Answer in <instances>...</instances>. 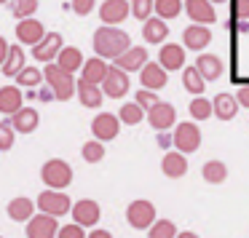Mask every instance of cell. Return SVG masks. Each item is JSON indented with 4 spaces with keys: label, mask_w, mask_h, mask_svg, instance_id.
Masks as SVG:
<instances>
[{
    "label": "cell",
    "mask_w": 249,
    "mask_h": 238,
    "mask_svg": "<svg viewBox=\"0 0 249 238\" xmlns=\"http://www.w3.org/2000/svg\"><path fill=\"white\" fill-rule=\"evenodd\" d=\"M91 43H94L97 56H102V59H113V62L131 49L129 33H124V30H118V27H110V24H102V27L94 33Z\"/></svg>",
    "instance_id": "obj_1"
},
{
    "label": "cell",
    "mask_w": 249,
    "mask_h": 238,
    "mask_svg": "<svg viewBox=\"0 0 249 238\" xmlns=\"http://www.w3.org/2000/svg\"><path fill=\"white\" fill-rule=\"evenodd\" d=\"M43 75H46V83L51 86L54 99H59V102H67V99H72V94H78L75 75L67 72V70H62L56 62H51L49 67H43Z\"/></svg>",
    "instance_id": "obj_2"
},
{
    "label": "cell",
    "mask_w": 249,
    "mask_h": 238,
    "mask_svg": "<svg viewBox=\"0 0 249 238\" xmlns=\"http://www.w3.org/2000/svg\"><path fill=\"white\" fill-rule=\"evenodd\" d=\"M40 179L46 182L49 190H65L72 182V166L67 161H62V158H51L40 169Z\"/></svg>",
    "instance_id": "obj_3"
},
{
    "label": "cell",
    "mask_w": 249,
    "mask_h": 238,
    "mask_svg": "<svg viewBox=\"0 0 249 238\" xmlns=\"http://www.w3.org/2000/svg\"><path fill=\"white\" fill-rule=\"evenodd\" d=\"M158 214H156V206L150 204V201L145 198H137L129 204V209H126V222H129L134 230H150L153 225H156Z\"/></svg>",
    "instance_id": "obj_4"
},
{
    "label": "cell",
    "mask_w": 249,
    "mask_h": 238,
    "mask_svg": "<svg viewBox=\"0 0 249 238\" xmlns=\"http://www.w3.org/2000/svg\"><path fill=\"white\" fill-rule=\"evenodd\" d=\"M38 209L43 214H51V217H65L67 211H72V201L65 190H49L46 187L43 193L38 195Z\"/></svg>",
    "instance_id": "obj_5"
},
{
    "label": "cell",
    "mask_w": 249,
    "mask_h": 238,
    "mask_svg": "<svg viewBox=\"0 0 249 238\" xmlns=\"http://www.w3.org/2000/svg\"><path fill=\"white\" fill-rule=\"evenodd\" d=\"M172 145H174V150H179V153H196L201 147V131H198V126H196V123H179V126H174Z\"/></svg>",
    "instance_id": "obj_6"
},
{
    "label": "cell",
    "mask_w": 249,
    "mask_h": 238,
    "mask_svg": "<svg viewBox=\"0 0 249 238\" xmlns=\"http://www.w3.org/2000/svg\"><path fill=\"white\" fill-rule=\"evenodd\" d=\"M62 49H65V43H62V35H59V33H49V35H46V38L33 49V59L40 62V65H51V62H56V56L62 54Z\"/></svg>",
    "instance_id": "obj_7"
},
{
    "label": "cell",
    "mask_w": 249,
    "mask_h": 238,
    "mask_svg": "<svg viewBox=\"0 0 249 238\" xmlns=\"http://www.w3.org/2000/svg\"><path fill=\"white\" fill-rule=\"evenodd\" d=\"M59 222H56V217H51V214H35L33 220L27 222V238H56L59 236Z\"/></svg>",
    "instance_id": "obj_8"
},
{
    "label": "cell",
    "mask_w": 249,
    "mask_h": 238,
    "mask_svg": "<svg viewBox=\"0 0 249 238\" xmlns=\"http://www.w3.org/2000/svg\"><path fill=\"white\" fill-rule=\"evenodd\" d=\"M91 131H94V139L110 142L121 134V118L113 113H99L97 118L91 120Z\"/></svg>",
    "instance_id": "obj_9"
},
{
    "label": "cell",
    "mask_w": 249,
    "mask_h": 238,
    "mask_svg": "<svg viewBox=\"0 0 249 238\" xmlns=\"http://www.w3.org/2000/svg\"><path fill=\"white\" fill-rule=\"evenodd\" d=\"M102 91H105V97H110V99H124L126 94H129V72L113 65L107 72V78H105V83H102Z\"/></svg>",
    "instance_id": "obj_10"
},
{
    "label": "cell",
    "mask_w": 249,
    "mask_h": 238,
    "mask_svg": "<svg viewBox=\"0 0 249 238\" xmlns=\"http://www.w3.org/2000/svg\"><path fill=\"white\" fill-rule=\"evenodd\" d=\"M131 14V0H105L99 6V19L102 24H121L126 22V17Z\"/></svg>",
    "instance_id": "obj_11"
},
{
    "label": "cell",
    "mask_w": 249,
    "mask_h": 238,
    "mask_svg": "<svg viewBox=\"0 0 249 238\" xmlns=\"http://www.w3.org/2000/svg\"><path fill=\"white\" fill-rule=\"evenodd\" d=\"M185 14L193 24H212L217 22V11L212 0H185Z\"/></svg>",
    "instance_id": "obj_12"
},
{
    "label": "cell",
    "mask_w": 249,
    "mask_h": 238,
    "mask_svg": "<svg viewBox=\"0 0 249 238\" xmlns=\"http://www.w3.org/2000/svg\"><path fill=\"white\" fill-rule=\"evenodd\" d=\"M99 217H102V209H99L97 201L83 198V201H78V204H72V222H78V225L94 227L99 222Z\"/></svg>",
    "instance_id": "obj_13"
},
{
    "label": "cell",
    "mask_w": 249,
    "mask_h": 238,
    "mask_svg": "<svg viewBox=\"0 0 249 238\" xmlns=\"http://www.w3.org/2000/svg\"><path fill=\"white\" fill-rule=\"evenodd\" d=\"M147 123H150L156 131L172 129V126L177 123V110H174L169 102H158L153 110H147Z\"/></svg>",
    "instance_id": "obj_14"
},
{
    "label": "cell",
    "mask_w": 249,
    "mask_h": 238,
    "mask_svg": "<svg viewBox=\"0 0 249 238\" xmlns=\"http://www.w3.org/2000/svg\"><path fill=\"white\" fill-rule=\"evenodd\" d=\"M166 72L169 70H163L161 62H147V65L140 70L142 88H147V91H158V88H163V86H166V81H169Z\"/></svg>",
    "instance_id": "obj_15"
},
{
    "label": "cell",
    "mask_w": 249,
    "mask_h": 238,
    "mask_svg": "<svg viewBox=\"0 0 249 238\" xmlns=\"http://www.w3.org/2000/svg\"><path fill=\"white\" fill-rule=\"evenodd\" d=\"M43 38H46V30H43V24H40L35 17L33 19H22V22L17 24V40L22 46H33L35 49Z\"/></svg>",
    "instance_id": "obj_16"
},
{
    "label": "cell",
    "mask_w": 249,
    "mask_h": 238,
    "mask_svg": "<svg viewBox=\"0 0 249 238\" xmlns=\"http://www.w3.org/2000/svg\"><path fill=\"white\" fill-rule=\"evenodd\" d=\"M212 43V30L206 24H190L182 33V46L190 51H204Z\"/></svg>",
    "instance_id": "obj_17"
},
{
    "label": "cell",
    "mask_w": 249,
    "mask_h": 238,
    "mask_svg": "<svg viewBox=\"0 0 249 238\" xmlns=\"http://www.w3.org/2000/svg\"><path fill=\"white\" fill-rule=\"evenodd\" d=\"M110 67L113 65H107L102 56H91V59H86V65H83V70H81V81L94 83V86H102L105 78H107V72H110Z\"/></svg>",
    "instance_id": "obj_18"
},
{
    "label": "cell",
    "mask_w": 249,
    "mask_h": 238,
    "mask_svg": "<svg viewBox=\"0 0 249 238\" xmlns=\"http://www.w3.org/2000/svg\"><path fill=\"white\" fill-rule=\"evenodd\" d=\"M145 65H147V49L145 46H131L126 54H121L118 59H115V67H121V70H126V72H137Z\"/></svg>",
    "instance_id": "obj_19"
},
{
    "label": "cell",
    "mask_w": 249,
    "mask_h": 238,
    "mask_svg": "<svg viewBox=\"0 0 249 238\" xmlns=\"http://www.w3.org/2000/svg\"><path fill=\"white\" fill-rule=\"evenodd\" d=\"M161 171L166 174L169 179L185 177V174H188V158H185V153H179V150L166 153V155H163V161H161Z\"/></svg>",
    "instance_id": "obj_20"
},
{
    "label": "cell",
    "mask_w": 249,
    "mask_h": 238,
    "mask_svg": "<svg viewBox=\"0 0 249 238\" xmlns=\"http://www.w3.org/2000/svg\"><path fill=\"white\" fill-rule=\"evenodd\" d=\"M158 62H161L163 70H179V67H185V46H179V43L161 46Z\"/></svg>",
    "instance_id": "obj_21"
},
{
    "label": "cell",
    "mask_w": 249,
    "mask_h": 238,
    "mask_svg": "<svg viewBox=\"0 0 249 238\" xmlns=\"http://www.w3.org/2000/svg\"><path fill=\"white\" fill-rule=\"evenodd\" d=\"M142 38H145V43H150V46L163 43V40L169 38V24H166V19L150 17L145 24H142Z\"/></svg>",
    "instance_id": "obj_22"
},
{
    "label": "cell",
    "mask_w": 249,
    "mask_h": 238,
    "mask_svg": "<svg viewBox=\"0 0 249 238\" xmlns=\"http://www.w3.org/2000/svg\"><path fill=\"white\" fill-rule=\"evenodd\" d=\"M24 97H22V88L19 86H6L0 88V113L3 115H17L19 110L24 107Z\"/></svg>",
    "instance_id": "obj_23"
},
{
    "label": "cell",
    "mask_w": 249,
    "mask_h": 238,
    "mask_svg": "<svg viewBox=\"0 0 249 238\" xmlns=\"http://www.w3.org/2000/svg\"><path fill=\"white\" fill-rule=\"evenodd\" d=\"M40 123V115L35 107H22L17 115H11V126L17 129V134H33Z\"/></svg>",
    "instance_id": "obj_24"
},
{
    "label": "cell",
    "mask_w": 249,
    "mask_h": 238,
    "mask_svg": "<svg viewBox=\"0 0 249 238\" xmlns=\"http://www.w3.org/2000/svg\"><path fill=\"white\" fill-rule=\"evenodd\" d=\"M35 206L38 204H33L30 198H24V195H17V198H11L8 201V217H11L14 222H30L35 217Z\"/></svg>",
    "instance_id": "obj_25"
},
{
    "label": "cell",
    "mask_w": 249,
    "mask_h": 238,
    "mask_svg": "<svg viewBox=\"0 0 249 238\" xmlns=\"http://www.w3.org/2000/svg\"><path fill=\"white\" fill-rule=\"evenodd\" d=\"M102 99H105L102 86H94V83L78 81V102H81L83 107L97 110V107H102Z\"/></svg>",
    "instance_id": "obj_26"
},
{
    "label": "cell",
    "mask_w": 249,
    "mask_h": 238,
    "mask_svg": "<svg viewBox=\"0 0 249 238\" xmlns=\"http://www.w3.org/2000/svg\"><path fill=\"white\" fill-rule=\"evenodd\" d=\"M238 99L233 97V94H217L214 97V115L220 120H233L236 118V113H238Z\"/></svg>",
    "instance_id": "obj_27"
},
{
    "label": "cell",
    "mask_w": 249,
    "mask_h": 238,
    "mask_svg": "<svg viewBox=\"0 0 249 238\" xmlns=\"http://www.w3.org/2000/svg\"><path fill=\"white\" fill-rule=\"evenodd\" d=\"M56 65H59L62 70H67V72H72V75H75L78 70H83L86 59H83V54H81L78 49H72V46H65V49H62V54L56 56Z\"/></svg>",
    "instance_id": "obj_28"
},
{
    "label": "cell",
    "mask_w": 249,
    "mask_h": 238,
    "mask_svg": "<svg viewBox=\"0 0 249 238\" xmlns=\"http://www.w3.org/2000/svg\"><path fill=\"white\" fill-rule=\"evenodd\" d=\"M196 67H198V72L206 81H217V78L222 75V62H220V56H214V54H198Z\"/></svg>",
    "instance_id": "obj_29"
},
{
    "label": "cell",
    "mask_w": 249,
    "mask_h": 238,
    "mask_svg": "<svg viewBox=\"0 0 249 238\" xmlns=\"http://www.w3.org/2000/svg\"><path fill=\"white\" fill-rule=\"evenodd\" d=\"M182 86H185V91H190L193 97H201L204 94V88H206V78L198 72V67H185L182 70Z\"/></svg>",
    "instance_id": "obj_30"
},
{
    "label": "cell",
    "mask_w": 249,
    "mask_h": 238,
    "mask_svg": "<svg viewBox=\"0 0 249 238\" xmlns=\"http://www.w3.org/2000/svg\"><path fill=\"white\" fill-rule=\"evenodd\" d=\"M24 51H22V46H11V51H8V59L3 62V67H0V70H3V75L6 78H17L19 72L24 70Z\"/></svg>",
    "instance_id": "obj_31"
},
{
    "label": "cell",
    "mask_w": 249,
    "mask_h": 238,
    "mask_svg": "<svg viewBox=\"0 0 249 238\" xmlns=\"http://www.w3.org/2000/svg\"><path fill=\"white\" fill-rule=\"evenodd\" d=\"M201 177L209 185H222L228 179V166L222 161H206L204 169H201Z\"/></svg>",
    "instance_id": "obj_32"
},
{
    "label": "cell",
    "mask_w": 249,
    "mask_h": 238,
    "mask_svg": "<svg viewBox=\"0 0 249 238\" xmlns=\"http://www.w3.org/2000/svg\"><path fill=\"white\" fill-rule=\"evenodd\" d=\"M40 81H46V75H43V70H38V67H24V70L17 75V86L19 88H38Z\"/></svg>",
    "instance_id": "obj_33"
},
{
    "label": "cell",
    "mask_w": 249,
    "mask_h": 238,
    "mask_svg": "<svg viewBox=\"0 0 249 238\" xmlns=\"http://www.w3.org/2000/svg\"><path fill=\"white\" fill-rule=\"evenodd\" d=\"M147 115V110H142L137 102H129V104H124V107L118 110V118H121V123H126V126H137L142 118Z\"/></svg>",
    "instance_id": "obj_34"
},
{
    "label": "cell",
    "mask_w": 249,
    "mask_h": 238,
    "mask_svg": "<svg viewBox=\"0 0 249 238\" xmlns=\"http://www.w3.org/2000/svg\"><path fill=\"white\" fill-rule=\"evenodd\" d=\"M179 11H185V3L182 0H156V14L161 19H174L179 17Z\"/></svg>",
    "instance_id": "obj_35"
},
{
    "label": "cell",
    "mask_w": 249,
    "mask_h": 238,
    "mask_svg": "<svg viewBox=\"0 0 249 238\" xmlns=\"http://www.w3.org/2000/svg\"><path fill=\"white\" fill-rule=\"evenodd\" d=\"M190 115H193L196 120H206L214 115V102H209V99L204 97H193V102H190Z\"/></svg>",
    "instance_id": "obj_36"
},
{
    "label": "cell",
    "mask_w": 249,
    "mask_h": 238,
    "mask_svg": "<svg viewBox=\"0 0 249 238\" xmlns=\"http://www.w3.org/2000/svg\"><path fill=\"white\" fill-rule=\"evenodd\" d=\"M177 225L172 220H156V225L147 230V238H177Z\"/></svg>",
    "instance_id": "obj_37"
},
{
    "label": "cell",
    "mask_w": 249,
    "mask_h": 238,
    "mask_svg": "<svg viewBox=\"0 0 249 238\" xmlns=\"http://www.w3.org/2000/svg\"><path fill=\"white\" fill-rule=\"evenodd\" d=\"M153 11H156V0H131V17L140 22H147Z\"/></svg>",
    "instance_id": "obj_38"
},
{
    "label": "cell",
    "mask_w": 249,
    "mask_h": 238,
    "mask_svg": "<svg viewBox=\"0 0 249 238\" xmlns=\"http://www.w3.org/2000/svg\"><path fill=\"white\" fill-rule=\"evenodd\" d=\"M83 161L86 163H99L105 158V145L99 139H89L86 145H83Z\"/></svg>",
    "instance_id": "obj_39"
},
{
    "label": "cell",
    "mask_w": 249,
    "mask_h": 238,
    "mask_svg": "<svg viewBox=\"0 0 249 238\" xmlns=\"http://www.w3.org/2000/svg\"><path fill=\"white\" fill-rule=\"evenodd\" d=\"M11 11L19 22H22V19H33L35 11H38V0H14Z\"/></svg>",
    "instance_id": "obj_40"
},
{
    "label": "cell",
    "mask_w": 249,
    "mask_h": 238,
    "mask_svg": "<svg viewBox=\"0 0 249 238\" xmlns=\"http://www.w3.org/2000/svg\"><path fill=\"white\" fill-rule=\"evenodd\" d=\"M14 136H17V129L8 120H0V150H11Z\"/></svg>",
    "instance_id": "obj_41"
},
{
    "label": "cell",
    "mask_w": 249,
    "mask_h": 238,
    "mask_svg": "<svg viewBox=\"0 0 249 238\" xmlns=\"http://www.w3.org/2000/svg\"><path fill=\"white\" fill-rule=\"evenodd\" d=\"M56 238H89V233L83 230V225L72 222V225H62L59 227V236Z\"/></svg>",
    "instance_id": "obj_42"
},
{
    "label": "cell",
    "mask_w": 249,
    "mask_h": 238,
    "mask_svg": "<svg viewBox=\"0 0 249 238\" xmlns=\"http://www.w3.org/2000/svg\"><path fill=\"white\" fill-rule=\"evenodd\" d=\"M137 104H140L142 110H153L158 104V97H156V91H147V88H142V91H137V99H134Z\"/></svg>",
    "instance_id": "obj_43"
},
{
    "label": "cell",
    "mask_w": 249,
    "mask_h": 238,
    "mask_svg": "<svg viewBox=\"0 0 249 238\" xmlns=\"http://www.w3.org/2000/svg\"><path fill=\"white\" fill-rule=\"evenodd\" d=\"M70 6H72V11H75L78 17H86V14L94 11V0H72Z\"/></svg>",
    "instance_id": "obj_44"
},
{
    "label": "cell",
    "mask_w": 249,
    "mask_h": 238,
    "mask_svg": "<svg viewBox=\"0 0 249 238\" xmlns=\"http://www.w3.org/2000/svg\"><path fill=\"white\" fill-rule=\"evenodd\" d=\"M233 17L236 19H249V0H233Z\"/></svg>",
    "instance_id": "obj_45"
},
{
    "label": "cell",
    "mask_w": 249,
    "mask_h": 238,
    "mask_svg": "<svg viewBox=\"0 0 249 238\" xmlns=\"http://www.w3.org/2000/svg\"><path fill=\"white\" fill-rule=\"evenodd\" d=\"M236 99H238V104H241V107L249 110V83H247V86H241V88L236 91Z\"/></svg>",
    "instance_id": "obj_46"
},
{
    "label": "cell",
    "mask_w": 249,
    "mask_h": 238,
    "mask_svg": "<svg viewBox=\"0 0 249 238\" xmlns=\"http://www.w3.org/2000/svg\"><path fill=\"white\" fill-rule=\"evenodd\" d=\"M8 51H11V46H8V40L0 35V67H3V62L8 59Z\"/></svg>",
    "instance_id": "obj_47"
},
{
    "label": "cell",
    "mask_w": 249,
    "mask_h": 238,
    "mask_svg": "<svg viewBox=\"0 0 249 238\" xmlns=\"http://www.w3.org/2000/svg\"><path fill=\"white\" fill-rule=\"evenodd\" d=\"M89 238H113V233H110V230H102V227H94V230L89 233Z\"/></svg>",
    "instance_id": "obj_48"
},
{
    "label": "cell",
    "mask_w": 249,
    "mask_h": 238,
    "mask_svg": "<svg viewBox=\"0 0 249 238\" xmlns=\"http://www.w3.org/2000/svg\"><path fill=\"white\" fill-rule=\"evenodd\" d=\"M177 238H198V236H196V233L193 230H182V233H179V236Z\"/></svg>",
    "instance_id": "obj_49"
},
{
    "label": "cell",
    "mask_w": 249,
    "mask_h": 238,
    "mask_svg": "<svg viewBox=\"0 0 249 238\" xmlns=\"http://www.w3.org/2000/svg\"><path fill=\"white\" fill-rule=\"evenodd\" d=\"M212 3H228V0H212Z\"/></svg>",
    "instance_id": "obj_50"
},
{
    "label": "cell",
    "mask_w": 249,
    "mask_h": 238,
    "mask_svg": "<svg viewBox=\"0 0 249 238\" xmlns=\"http://www.w3.org/2000/svg\"><path fill=\"white\" fill-rule=\"evenodd\" d=\"M3 3H8V0H0V6H3Z\"/></svg>",
    "instance_id": "obj_51"
},
{
    "label": "cell",
    "mask_w": 249,
    "mask_h": 238,
    "mask_svg": "<svg viewBox=\"0 0 249 238\" xmlns=\"http://www.w3.org/2000/svg\"><path fill=\"white\" fill-rule=\"evenodd\" d=\"M0 238H3V236H0Z\"/></svg>",
    "instance_id": "obj_52"
}]
</instances>
